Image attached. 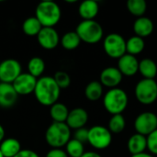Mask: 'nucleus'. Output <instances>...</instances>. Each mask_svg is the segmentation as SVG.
<instances>
[{"instance_id": "412c9836", "label": "nucleus", "mask_w": 157, "mask_h": 157, "mask_svg": "<svg viewBox=\"0 0 157 157\" xmlns=\"http://www.w3.org/2000/svg\"><path fill=\"white\" fill-rule=\"evenodd\" d=\"M138 72L144 79H155L157 75L156 63L151 58H144L139 62Z\"/></svg>"}, {"instance_id": "20e7f679", "label": "nucleus", "mask_w": 157, "mask_h": 157, "mask_svg": "<svg viewBox=\"0 0 157 157\" xmlns=\"http://www.w3.org/2000/svg\"><path fill=\"white\" fill-rule=\"evenodd\" d=\"M45 140L52 148L64 147L71 140V129L65 122H52L46 130Z\"/></svg>"}, {"instance_id": "39448f33", "label": "nucleus", "mask_w": 157, "mask_h": 157, "mask_svg": "<svg viewBox=\"0 0 157 157\" xmlns=\"http://www.w3.org/2000/svg\"><path fill=\"white\" fill-rule=\"evenodd\" d=\"M75 32L79 36L81 41L88 44H96L99 42L104 36L102 26L94 20H82L76 27Z\"/></svg>"}, {"instance_id": "393cba45", "label": "nucleus", "mask_w": 157, "mask_h": 157, "mask_svg": "<svg viewBox=\"0 0 157 157\" xmlns=\"http://www.w3.org/2000/svg\"><path fill=\"white\" fill-rule=\"evenodd\" d=\"M28 73L39 79L42 76V74L45 71V62L42 58L35 56L32 57L28 63Z\"/></svg>"}, {"instance_id": "f8f14e48", "label": "nucleus", "mask_w": 157, "mask_h": 157, "mask_svg": "<svg viewBox=\"0 0 157 157\" xmlns=\"http://www.w3.org/2000/svg\"><path fill=\"white\" fill-rule=\"evenodd\" d=\"M60 36L54 28L43 27L40 33L37 35V40L40 47L45 50L55 49L60 42Z\"/></svg>"}, {"instance_id": "f704fd0d", "label": "nucleus", "mask_w": 157, "mask_h": 157, "mask_svg": "<svg viewBox=\"0 0 157 157\" xmlns=\"http://www.w3.org/2000/svg\"><path fill=\"white\" fill-rule=\"evenodd\" d=\"M15 157H40L39 155L32 151V150H29V149H22L17 155Z\"/></svg>"}, {"instance_id": "bb28decb", "label": "nucleus", "mask_w": 157, "mask_h": 157, "mask_svg": "<svg viewBox=\"0 0 157 157\" xmlns=\"http://www.w3.org/2000/svg\"><path fill=\"white\" fill-rule=\"evenodd\" d=\"M60 43L63 49L72 51L76 49L80 45L81 40L75 31H68L61 37Z\"/></svg>"}, {"instance_id": "ddd939ff", "label": "nucleus", "mask_w": 157, "mask_h": 157, "mask_svg": "<svg viewBox=\"0 0 157 157\" xmlns=\"http://www.w3.org/2000/svg\"><path fill=\"white\" fill-rule=\"evenodd\" d=\"M123 75L119 71L117 67L109 66L102 70L99 75V82L103 86L111 88H116L121 83Z\"/></svg>"}, {"instance_id": "ea45409f", "label": "nucleus", "mask_w": 157, "mask_h": 157, "mask_svg": "<svg viewBox=\"0 0 157 157\" xmlns=\"http://www.w3.org/2000/svg\"><path fill=\"white\" fill-rule=\"evenodd\" d=\"M0 157H4L3 155H2V154H1V152H0Z\"/></svg>"}, {"instance_id": "58836bf2", "label": "nucleus", "mask_w": 157, "mask_h": 157, "mask_svg": "<svg viewBox=\"0 0 157 157\" xmlns=\"http://www.w3.org/2000/svg\"><path fill=\"white\" fill-rule=\"evenodd\" d=\"M65 2H66V3H71V4H73V3H76V0H66Z\"/></svg>"}, {"instance_id": "9d476101", "label": "nucleus", "mask_w": 157, "mask_h": 157, "mask_svg": "<svg viewBox=\"0 0 157 157\" xmlns=\"http://www.w3.org/2000/svg\"><path fill=\"white\" fill-rule=\"evenodd\" d=\"M21 65L16 59H6L0 63V82L13 84L21 74Z\"/></svg>"}, {"instance_id": "c9c22d12", "label": "nucleus", "mask_w": 157, "mask_h": 157, "mask_svg": "<svg viewBox=\"0 0 157 157\" xmlns=\"http://www.w3.org/2000/svg\"><path fill=\"white\" fill-rule=\"evenodd\" d=\"M81 157H102L98 153L94 152V151H88V152H85L84 155Z\"/></svg>"}, {"instance_id": "5701e85b", "label": "nucleus", "mask_w": 157, "mask_h": 157, "mask_svg": "<svg viewBox=\"0 0 157 157\" xmlns=\"http://www.w3.org/2000/svg\"><path fill=\"white\" fill-rule=\"evenodd\" d=\"M145 48L144 39L138 37L136 35L132 36L128 40H126V53L136 56L140 54Z\"/></svg>"}, {"instance_id": "4c0bfd02", "label": "nucleus", "mask_w": 157, "mask_h": 157, "mask_svg": "<svg viewBox=\"0 0 157 157\" xmlns=\"http://www.w3.org/2000/svg\"><path fill=\"white\" fill-rule=\"evenodd\" d=\"M132 157H155L151 154H147V153H142L139 155H132Z\"/></svg>"}, {"instance_id": "a878e982", "label": "nucleus", "mask_w": 157, "mask_h": 157, "mask_svg": "<svg viewBox=\"0 0 157 157\" xmlns=\"http://www.w3.org/2000/svg\"><path fill=\"white\" fill-rule=\"evenodd\" d=\"M43 27L41 26L40 22L36 18V17H29L26 18L22 24V30L23 32L29 37L37 36Z\"/></svg>"}, {"instance_id": "473e14b6", "label": "nucleus", "mask_w": 157, "mask_h": 157, "mask_svg": "<svg viewBox=\"0 0 157 157\" xmlns=\"http://www.w3.org/2000/svg\"><path fill=\"white\" fill-rule=\"evenodd\" d=\"M74 139L77 140L78 142H80L82 144L87 143V140H88V130L86 128H85V127L81 128V129H78V130H75Z\"/></svg>"}, {"instance_id": "1a4fd4ad", "label": "nucleus", "mask_w": 157, "mask_h": 157, "mask_svg": "<svg viewBox=\"0 0 157 157\" xmlns=\"http://www.w3.org/2000/svg\"><path fill=\"white\" fill-rule=\"evenodd\" d=\"M134 129L137 133L148 136L157 130V115L151 111L139 114L134 121Z\"/></svg>"}, {"instance_id": "aec40b11", "label": "nucleus", "mask_w": 157, "mask_h": 157, "mask_svg": "<svg viewBox=\"0 0 157 157\" xmlns=\"http://www.w3.org/2000/svg\"><path fill=\"white\" fill-rule=\"evenodd\" d=\"M21 150V144L16 138H5L0 144V152L4 157H15Z\"/></svg>"}, {"instance_id": "2eb2a0df", "label": "nucleus", "mask_w": 157, "mask_h": 157, "mask_svg": "<svg viewBox=\"0 0 157 157\" xmlns=\"http://www.w3.org/2000/svg\"><path fill=\"white\" fill-rule=\"evenodd\" d=\"M88 121V113L83 108H75L69 110L67 120L65 121L66 125L71 130H78L84 128Z\"/></svg>"}, {"instance_id": "72a5a7b5", "label": "nucleus", "mask_w": 157, "mask_h": 157, "mask_svg": "<svg viewBox=\"0 0 157 157\" xmlns=\"http://www.w3.org/2000/svg\"><path fill=\"white\" fill-rule=\"evenodd\" d=\"M46 157H68V155L62 148H52L47 153Z\"/></svg>"}, {"instance_id": "423d86ee", "label": "nucleus", "mask_w": 157, "mask_h": 157, "mask_svg": "<svg viewBox=\"0 0 157 157\" xmlns=\"http://www.w3.org/2000/svg\"><path fill=\"white\" fill-rule=\"evenodd\" d=\"M134 95L142 105H152L157 99V82L155 79L143 78L136 84Z\"/></svg>"}, {"instance_id": "0eeeda50", "label": "nucleus", "mask_w": 157, "mask_h": 157, "mask_svg": "<svg viewBox=\"0 0 157 157\" xmlns=\"http://www.w3.org/2000/svg\"><path fill=\"white\" fill-rule=\"evenodd\" d=\"M105 53L112 59H120L126 53V40L119 33H109L103 40Z\"/></svg>"}, {"instance_id": "2f4dec72", "label": "nucleus", "mask_w": 157, "mask_h": 157, "mask_svg": "<svg viewBox=\"0 0 157 157\" xmlns=\"http://www.w3.org/2000/svg\"><path fill=\"white\" fill-rule=\"evenodd\" d=\"M147 139V150L154 156L157 155V130L146 136Z\"/></svg>"}, {"instance_id": "cd10ccee", "label": "nucleus", "mask_w": 157, "mask_h": 157, "mask_svg": "<svg viewBox=\"0 0 157 157\" xmlns=\"http://www.w3.org/2000/svg\"><path fill=\"white\" fill-rule=\"evenodd\" d=\"M128 11L134 17H144L147 10V3L145 0H129L126 3Z\"/></svg>"}, {"instance_id": "6ab92c4d", "label": "nucleus", "mask_w": 157, "mask_h": 157, "mask_svg": "<svg viewBox=\"0 0 157 157\" xmlns=\"http://www.w3.org/2000/svg\"><path fill=\"white\" fill-rule=\"evenodd\" d=\"M127 148H128V151L132 154V155L145 153V150L147 149L146 136H144L137 132L132 135L128 140Z\"/></svg>"}, {"instance_id": "9b49d317", "label": "nucleus", "mask_w": 157, "mask_h": 157, "mask_svg": "<svg viewBox=\"0 0 157 157\" xmlns=\"http://www.w3.org/2000/svg\"><path fill=\"white\" fill-rule=\"evenodd\" d=\"M36 84L37 78L29 73H21L12 85L18 96H27L34 93Z\"/></svg>"}, {"instance_id": "7ed1b4c3", "label": "nucleus", "mask_w": 157, "mask_h": 157, "mask_svg": "<svg viewBox=\"0 0 157 157\" xmlns=\"http://www.w3.org/2000/svg\"><path fill=\"white\" fill-rule=\"evenodd\" d=\"M129 104L127 93L119 87L109 89L103 95V106L105 109L111 115L122 114Z\"/></svg>"}, {"instance_id": "b1692460", "label": "nucleus", "mask_w": 157, "mask_h": 157, "mask_svg": "<svg viewBox=\"0 0 157 157\" xmlns=\"http://www.w3.org/2000/svg\"><path fill=\"white\" fill-rule=\"evenodd\" d=\"M85 96L90 101H98L103 97V86L99 81L89 82L85 88Z\"/></svg>"}, {"instance_id": "e433bc0d", "label": "nucleus", "mask_w": 157, "mask_h": 157, "mask_svg": "<svg viewBox=\"0 0 157 157\" xmlns=\"http://www.w3.org/2000/svg\"><path fill=\"white\" fill-rule=\"evenodd\" d=\"M5 139V129L4 127L0 124V144L1 142Z\"/></svg>"}, {"instance_id": "f03ea898", "label": "nucleus", "mask_w": 157, "mask_h": 157, "mask_svg": "<svg viewBox=\"0 0 157 157\" xmlns=\"http://www.w3.org/2000/svg\"><path fill=\"white\" fill-rule=\"evenodd\" d=\"M35 17L42 27L54 28L61 20L62 10L60 6L54 1H42L36 6Z\"/></svg>"}, {"instance_id": "4be33fe9", "label": "nucleus", "mask_w": 157, "mask_h": 157, "mask_svg": "<svg viewBox=\"0 0 157 157\" xmlns=\"http://www.w3.org/2000/svg\"><path fill=\"white\" fill-rule=\"evenodd\" d=\"M69 114V109L63 103L56 102L50 107V115L53 122H65Z\"/></svg>"}, {"instance_id": "a211bd4d", "label": "nucleus", "mask_w": 157, "mask_h": 157, "mask_svg": "<svg viewBox=\"0 0 157 157\" xmlns=\"http://www.w3.org/2000/svg\"><path fill=\"white\" fill-rule=\"evenodd\" d=\"M99 11V5L95 0H86L80 3L78 14L83 20H94Z\"/></svg>"}, {"instance_id": "c756f323", "label": "nucleus", "mask_w": 157, "mask_h": 157, "mask_svg": "<svg viewBox=\"0 0 157 157\" xmlns=\"http://www.w3.org/2000/svg\"><path fill=\"white\" fill-rule=\"evenodd\" d=\"M65 152L68 157H81L85 153L84 144L75 139H71L65 145Z\"/></svg>"}, {"instance_id": "f3484780", "label": "nucleus", "mask_w": 157, "mask_h": 157, "mask_svg": "<svg viewBox=\"0 0 157 157\" xmlns=\"http://www.w3.org/2000/svg\"><path fill=\"white\" fill-rule=\"evenodd\" d=\"M132 29L136 36L144 39L153 33L155 29V25L151 18L144 16L141 17H137L134 20Z\"/></svg>"}, {"instance_id": "f257e3e1", "label": "nucleus", "mask_w": 157, "mask_h": 157, "mask_svg": "<svg viewBox=\"0 0 157 157\" xmlns=\"http://www.w3.org/2000/svg\"><path fill=\"white\" fill-rule=\"evenodd\" d=\"M61 89L52 76H41L37 79L34 96L37 101L45 107H51L60 98Z\"/></svg>"}, {"instance_id": "7c9ffc66", "label": "nucleus", "mask_w": 157, "mask_h": 157, "mask_svg": "<svg viewBox=\"0 0 157 157\" xmlns=\"http://www.w3.org/2000/svg\"><path fill=\"white\" fill-rule=\"evenodd\" d=\"M55 83L59 86V88L62 89H66L69 87L71 85V77L68 75V73L64 71H58L55 73V75L52 76Z\"/></svg>"}, {"instance_id": "6e6552de", "label": "nucleus", "mask_w": 157, "mask_h": 157, "mask_svg": "<svg viewBox=\"0 0 157 157\" xmlns=\"http://www.w3.org/2000/svg\"><path fill=\"white\" fill-rule=\"evenodd\" d=\"M112 142V133L107 127L95 125L88 130L87 143L97 150L107 149Z\"/></svg>"}, {"instance_id": "c85d7f7f", "label": "nucleus", "mask_w": 157, "mask_h": 157, "mask_svg": "<svg viewBox=\"0 0 157 157\" xmlns=\"http://www.w3.org/2000/svg\"><path fill=\"white\" fill-rule=\"evenodd\" d=\"M126 127V121L122 114L112 115L109 121L108 129L112 134H120L121 133Z\"/></svg>"}, {"instance_id": "4468645a", "label": "nucleus", "mask_w": 157, "mask_h": 157, "mask_svg": "<svg viewBox=\"0 0 157 157\" xmlns=\"http://www.w3.org/2000/svg\"><path fill=\"white\" fill-rule=\"evenodd\" d=\"M117 68L121 73L123 76H133L138 73L139 70V61L136 56L125 53L120 59H118Z\"/></svg>"}, {"instance_id": "dca6fc26", "label": "nucleus", "mask_w": 157, "mask_h": 157, "mask_svg": "<svg viewBox=\"0 0 157 157\" xmlns=\"http://www.w3.org/2000/svg\"><path fill=\"white\" fill-rule=\"evenodd\" d=\"M17 94L12 84L0 82V107L10 108L15 105L17 100Z\"/></svg>"}]
</instances>
